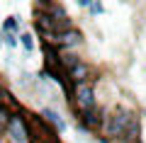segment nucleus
I'll return each instance as SVG.
<instances>
[{"label":"nucleus","instance_id":"nucleus-1","mask_svg":"<svg viewBox=\"0 0 146 143\" xmlns=\"http://www.w3.org/2000/svg\"><path fill=\"white\" fill-rule=\"evenodd\" d=\"M131 117H134L131 112H127V109L117 107L115 112H112V117H107V124H105V131H107V136H112V138H122V133H124V129L129 126Z\"/></svg>","mask_w":146,"mask_h":143},{"label":"nucleus","instance_id":"nucleus-2","mask_svg":"<svg viewBox=\"0 0 146 143\" xmlns=\"http://www.w3.org/2000/svg\"><path fill=\"white\" fill-rule=\"evenodd\" d=\"M5 131H7V136H10V141H12V143H29V141H32L29 126H27V121L20 117V114L10 117V121H7Z\"/></svg>","mask_w":146,"mask_h":143},{"label":"nucleus","instance_id":"nucleus-3","mask_svg":"<svg viewBox=\"0 0 146 143\" xmlns=\"http://www.w3.org/2000/svg\"><path fill=\"white\" fill-rule=\"evenodd\" d=\"M73 97H76V104H78V112H90V109H95L93 82H78L76 90H73Z\"/></svg>","mask_w":146,"mask_h":143},{"label":"nucleus","instance_id":"nucleus-4","mask_svg":"<svg viewBox=\"0 0 146 143\" xmlns=\"http://www.w3.org/2000/svg\"><path fill=\"white\" fill-rule=\"evenodd\" d=\"M80 39H83V36H80V32L78 29H66V32H61V34H56V44L58 46H63V49H73V46H78L80 44Z\"/></svg>","mask_w":146,"mask_h":143},{"label":"nucleus","instance_id":"nucleus-5","mask_svg":"<svg viewBox=\"0 0 146 143\" xmlns=\"http://www.w3.org/2000/svg\"><path fill=\"white\" fill-rule=\"evenodd\" d=\"M68 75H71V80L78 85V82H88L90 78V66H85V63H76V66L68 71Z\"/></svg>","mask_w":146,"mask_h":143},{"label":"nucleus","instance_id":"nucleus-6","mask_svg":"<svg viewBox=\"0 0 146 143\" xmlns=\"http://www.w3.org/2000/svg\"><path fill=\"white\" fill-rule=\"evenodd\" d=\"M78 121H80V126H100L102 124V117H100V112H95V109H90V112H80V117H78Z\"/></svg>","mask_w":146,"mask_h":143},{"label":"nucleus","instance_id":"nucleus-7","mask_svg":"<svg viewBox=\"0 0 146 143\" xmlns=\"http://www.w3.org/2000/svg\"><path fill=\"white\" fill-rule=\"evenodd\" d=\"M42 114H44V117H46L49 121H51L54 126L58 129V131H63V129H66V121L61 119V114H58V112H54V109H42Z\"/></svg>","mask_w":146,"mask_h":143},{"label":"nucleus","instance_id":"nucleus-8","mask_svg":"<svg viewBox=\"0 0 146 143\" xmlns=\"http://www.w3.org/2000/svg\"><path fill=\"white\" fill-rule=\"evenodd\" d=\"M7 121H10V114H7V109H5V107H0V133L5 131Z\"/></svg>","mask_w":146,"mask_h":143},{"label":"nucleus","instance_id":"nucleus-9","mask_svg":"<svg viewBox=\"0 0 146 143\" xmlns=\"http://www.w3.org/2000/svg\"><path fill=\"white\" fill-rule=\"evenodd\" d=\"M20 39H22V46H25L27 51H32V49H34V41H32V36H29V34H22Z\"/></svg>","mask_w":146,"mask_h":143},{"label":"nucleus","instance_id":"nucleus-10","mask_svg":"<svg viewBox=\"0 0 146 143\" xmlns=\"http://www.w3.org/2000/svg\"><path fill=\"white\" fill-rule=\"evenodd\" d=\"M88 7L95 12V15H100V12H102V5H100V3H88Z\"/></svg>","mask_w":146,"mask_h":143},{"label":"nucleus","instance_id":"nucleus-11","mask_svg":"<svg viewBox=\"0 0 146 143\" xmlns=\"http://www.w3.org/2000/svg\"><path fill=\"white\" fill-rule=\"evenodd\" d=\"M15 27H17V22H15V17H10V20L5 22V27H3V29H5V32H10V29H15Z\"/></svg>","mask_w":146,"mask_h":143},{"label":"nucleus","instance_id":"nucleus-12","mask_svg":"<svg viewBox=\"0 0 146 143\" xmlns=\"http://www.w3.org/2000/svg\"><path fill=\"white\" fill-rule=\"evenodd\" d=\"M5 41H7V46H17V39L12 34H5Z\"/></svg>","mask_w":146,"mask_h":143},{"label":"nucleus","instance_id":"nucleus-13","mask_svg":"<svg viewBox=\"0 0 146 143\" xmlns=\"http://www.w3.org/2000/svg\"><path fill=\"white\" fill-rule=\"evenodd\" d=\"M0 97H3V90H0Z\"/></svg>","mask_w":146,"mask_h":143},{"label":"nucleus","instance_id":"nucleus-14","mask_svg":"<svg viewBox=\"0 0 146 143\" xmlns=\"http://www.w3.org/2000/svg\"><path fill=\"white\" fill-rule=\"evenodd\" d=\"M0 46H3V39H0Z\"/></svg>","mask_w":146,"mask_h":143},{"label":"nucleus","instance_id":"nucleus-15","mask_svg":"<svg viewBox=\"0 0 146 143\" xmlns=\"http://www.w3.org/2000/svg\"><path fill=\"white\" fill-rule=\"evenodd\" d=\"M102 143H110V141H102Z\"/></svg>","mask_w":146,"mask_h":143}]
</instances>
